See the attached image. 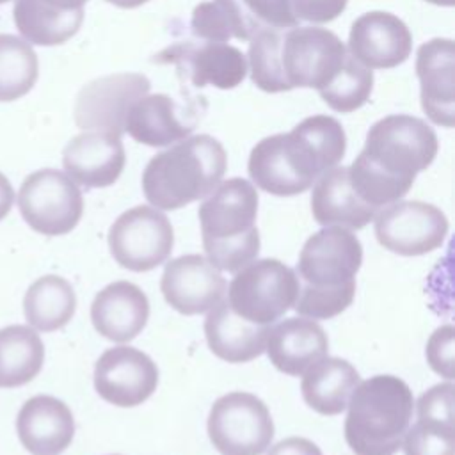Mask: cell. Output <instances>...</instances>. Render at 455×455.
<instances>
[{
  "label": "cell",
  "instance_id": "cell-37",
  "mask_svg": "<svg viewBox=\"0 0 455 455\" xmlns=\"http://www.w3.org/2000/svg\"><path fill=\"white\" fill-rule=\"evenodd\" d=\"M268 455H322V450L306 437H286L274 444Z\"/></svg>",
  "mask_w": 455,
  "mask_h": 455
},
{
  "label": "cell",
  "instance_id": "cell-41",
  "mask_svg": "<svg viewBox=\"0 0 455 455\" xmlns=\"http://www.w3.org/2000/svg\"><path fill=\"white\" fill-rule=\"evenodd\" d=\"M430 4H435V5H443V7H451L455 4V0H427Z\"/></svg>",
  "mask_w": 455,
  "mask_h": 455
},
{
  "label": "cell",
  "instance_id": "cell-8",
  "mask_svg": "<svg viewBox=\"0 0 455 455\" xmlns=\"http://www.w3.org/2000/svg\"><path fill=\"white\" fill-rule=\"evenodd\" d=\"M208 437L220 455H263L274 437V421L261 398L231 391L208 414Z\"/></svg>",
  "mask_w": 455,
  "mask_h": 455
},
{
  "label": "cell",
  "instance_id": "cell-35",
  "mask_svg": "<svg viewBox=\"0 0 455 455\" xmlns=\"http://www.w3.org/2000/svg\"><path fill=\"white\" fill-rule=\"evenodd\" d=\"M453 336L455 329L453 325H441L437 327L425 348V355L428 361V366L441 377L451 380L453 379V354H455V345H453Z\"/></svg>",
  "mask_w": 455,
  "mask_h": 455
},
{
  "label": "cell",
  "instance_id": "cell-3",
  "mask_svg": "<svg viewBox=\"0 0 455 455\" xmlns=\"http://www.w3.org/2000/svg\"><path fill=\"white\" fill-rule=\"evenodd\" d=\"M361 263L363 245L350 229L327 226L311 235L299 254L293 309L311 320H329L343 313L354 300Z\"/></svg>",
  "mask_w": 455,
  "mask_h": 455
},
{
  "label": "cell",
  "instance_id": "cell-1",
  "mask_svg": "<svg viewBox=\"0 0 455 455\" xmlns=\"http://www.w3.org/2000/svg\"><path fill=\"white\" fill-rule=\"evenodd\" d=\"M437 135L427 121L409 114L379 119L364 148L348 167L350 185L370 206L380 210L400 201L437 155Z\"/></svg>",
  "mask_w": 455,
  "mask_h": 455
},
{
  "label": "cell",
  "instance_id": "cell-7",
  "mask_svg": "<svg viewBox=\"0 0 455 455\" xmlns=\"http://www.w3.org/2000/svg\"><path fill=\"white\" fill-rule=\"evenodd\" d=\"M228 304L235 315L256 323L272 325L293 307L299 281L295 270L275 258L252 259L231 279Z\"/></svg>",
  "mask_w": 455,
  "mask_h": 455
},
{
  "label": "cell",
  "instance_id": "cell-27",
  "mask_svg": "<svg viewBox=\"0 0 455 455\" xmlns=\"http://www.w3.org/2000/svg\"><path fill=\"white\" fill-rule=\"evenodd\" d=\"M304 402L323 416L343 412L348 400L361 382L359 371L341 357H322L302 373Z\"/></svg>",
  "mask_w": 455,
  "mask_h": 455
},
{
  "label": "cell",
  "instance_id": "cell-6",
  "mask_svg": "<svg viewBox=\"0 0 455 455\" xmlns=\"http://www.w3.org/2000/svg\"><path fill=\"white\" fill-rule=\"evenodd\" d=\"M345 439L355 455H395L411 427L414 398L395 375L359 382L348 400Z\"/></svg>",
  "mask_w": 455,
  "mask_h": 455
},
{
  "label": "cell",
  "instance_id": "cell-21",
  "mask_svg": "<svg viewBox=\"0 0 455 455\" xmlns=\"http://www.w3.org/2000/svg\"><path fill=\"white\" fill-rule=\"evenodd\" d=\"M453 391L451 382H443L418 398V419L407 428L400 446L405 455H455Z\"/></svg>",
  "mask_w": 455,
  "mask_h": 455
},
{
  "label": "cell",
  "instance_id": "cell-38",
  "mask_svg": "<svg viewBox=\"0 0 455 455\" xmlns=\"http://www.w3.org/2000/svg\"><path fill=\"white\" fill-rule=\"evenodd\" d=\"M14 203V190L5 174L0 172V220L7 217Z\"/></svg>",
  "mask_w": 455,
  "mask_h": 455
},
{
  "label": "cell",
  "instance_id": "cell-11",
  "mask_svg": "<svg viewBox=\"0 0 455 455\" xmlns=\"http://www.w3.org/2000/svg\"><path fill=\"white\" fill-rule=\"evenodd\" d=\"M347 48L341 39L322 27L284 28L279 50L281 71L288 89L320 91L341 69Z\"/></svg>",
  "mask_w": 455,
  "mask_h": 455
},
{
  "label": "cell",
  "instance_id": "cell-36",
  "mask_svg": "<svg viewBox=\"0 0 455 455\" xmlns=\"http://www.w3.org/2000/svg\"><path fill=\"white\" fill-rule=\"evenodd\" d=\"M348 0H291L295 18L309 23H329L338 18Z\"/></svg>",
  "mask_w": 455,
  "mask_h": 455
},
{
  "label": "cell",
  "instance_id": "cell-19",
  "mask_svg": "<svg viewBox=\"0 0 455 455\" xmlns=\"http://www.w3.org/2000/svg\"><path fill=\"white\" fill-rule=\"evenodd\" d=\"M126 164V153L119 135L87 130L75 135L62 151L66 174L85 188L114 185Z\"/></svg>",
  "mask_w": 455,
  "mask_h": 455
},
{
  "label": "cell",
  "instance_id": "cell-33",
  "mask_svg": "<svg viewBox=\"0 0 455 455\" xmlns=\"http://www.w3.org/2000/svg\"><path fill=\"white\" fill-rule=\"evenodd\" d=\"M373 89V71L359 64L352 55L345 57L341 69L334 78L318 91L320 98L329 108L339 114H350L361 108L371 94Z\"/></svg>",
  "mask_w": 455,
  "mask_h": 455
},
{
  "label": "cell",
  "instance_id": "cell-23",
  "mask_svg": "<svg viewBox=\"0 0 455 455\" xmlns=\"http://www.w3.org/2000/svg\"><path fill=\"white\" fill-rule=\"evenodd\" d=\"M149 318L146 293L130 281H114L96 293L91 320L98 334L116 343L135 339Z\"/></svg>",
  "mask_w": 455,
  "mask_h": 455
},
{
  "label": "cell",
  "instance_id": "cell-22",
  "mask_svg": "<svg viewBox=\"0 0 455 455\" xmlns=\"http://www.w3.org/2000/svg\"><path fill=\"white\" fill-rule=\"evenodd\" d=\"M16 432L21 446L28 453L59 455L73 441V412L55 396L36 395L18 411Z\"/></svg>",
  "mask_w": 455,
  "mask_h": 455
},
{
  "label": "cell",
  "instance_id": "cell-10",
  "mask_svg": "<svg viewBox=\"0 0 455 455\" xmlns=\"http://www.w3.org/2000/svg\"><path fill=\"white\" fill-rule=\"evenodd\" d=\"M172 245V224L153 206L140 204L123 212L108 229L112 258L132 272H148L165 263Z\"/></svg>",
  "mask_w": 455,
  "mask_h": 455
},
{
  "label": "cell",
  "instance_id": "cell-28",
  "mask_svg": "<svg viewBox=\"0 0 455 455\" xmlns=\"http://www.w3.org/2000/svg\"><path fill=\"white\" fill-rule=\"evenodd\" d=\"M12 18L27 43L57 46L78 32L84 21V7L64 9L46 0H14Z\"/></svg>",
  "mask_w": 455,
  "mask_h": 455
},
{
  "label": "cell",
  "instance_id": "cell-4",
  "mask_svg": "<svg viewBox=\"0 0 455 455\" xmlns=\"http://www.w3.org/2000/svg\"><path fill=\"white\" fill-rule=\"evenodd\" d=\"M228 167L224 146L201 133L156 153L142 172V192L156 210H178L206 197Z\"/></svg>",
  "mask_w": 455,
  "mask_h": 455
},
{
  "label": "cell",
  "instance_id": "cell-30",
  "mask_svg": "<svg viewBox=\"0 0 455 455\" xmlns=\"http://www.w3.org/2000/svg\"><path fill=\"white\" fill-rule=\"evenodd\" d=\"M222 14L231 39L251 41L265 28H291L299 25L291 0H213Z\"/></svg>",
  "mask_w": 455,
  "mask_h": 455
},
{
  "label": "cell",
  "instance_id": "cell-34",
  "mask_svg": "<svg viewBox=\"0 0 455 455\" xmlns=\"http://www.w3.org/2000/svg\"><path fill=\"white\" fill-rule=\"evenodd\" d=\"M284 28H265L259 30L249 41V71L251 80L256 87L265 92H284L290 91L281 71L279 50Z\"/></svg>",
  "mask_w": 455,
  "mask_h": 455
},
{
  "label": "cell",
  "instance_id": "cell-32",
  "mask_svg": "<svg viewBox=\"0 0 455 455\" xmlns=\"http://www.w3.org/2000/svg\"><path fill=\"white\" fill-rule=\"evenodd\" d=\"M39 76L37 55L30 43L0 34V101H14L30 92Z\"/></svg>",
  "mask_w": 455,
  "mask_h": 455
},
{
  "label": "cell",
  "instance_id": "cell-31",
  "mask_svg": "<svg viewBox=\"0 0 455 455\" xmlns=\"http://www.w3.org/2000/svg\"><path fill=\"white\" fill-rule=\"evenodd\" d=\"M44 363V345L36 329L7 325L0 329V387H20L34 380Z\"/></svg>",
  "mask_w": 455,
  "mask_h": 455
},
{
  "label": "cell",
  "instance_id": "cell-26",
  "mask_svg": "<svg viewBox=\"0 0 455 455\" xmlns=\"http://www.w3.org/2000/svg\"><path fill=\"white\" fill-rule=\"evenodd\" d=\"M268 325L251 323L233 313L226 297L208 311L204 336L210 350L228 363H249L265 352Z\"/></svg>",
  "mask_w": 455,
  "mask_h": 455
},
{
  "label": "cell",
  "instance_id": "cell-42",
  "mask_svg": "<svg viewBox=\"0 0 455 455\" xmlns=\"http://www.w3.org/2000/svg\"><path fill=\"white\" fill-rule=\"evenodd\" d=\"M5 2H9V0H0V4H5Z\"/></svg>",
  "mask_w": 455,
  "mask_h": 455
},
{
  "label": "cell",
  "instance_id": "cell-13",
  "mask_svg": "<svg viewBox=\"0 0 455 455\" xmlns=\"http://www.w3.org/2000/svg\"><path fill=\"white\" fill-rule=\"evenodd\" d=\"M151 89L142 73H114L85 84L75 101V123L84 132L124 133V119L130 107Z\"/></svg>",
  "mask_w": 455,
  "mask_h": 455
},
{
  "label": "cell",
  "instance_id": "cell-18",
  "mask_svg": "<svg viewBox=\"0 0 455 455\" xmlns=\"http://www.w3.org/2000/svg\"><path fill=\"white\" fill-rule=\"evenodd\" d=\"M421 108L439 126L455 124V44L435 37L423 43L416 53Z\"/></svg>",
  "mask_w": 455,
  "mask_h": 455
},
{
  "label": "cell",
  "instance_id": "cell-39",
  "mask_svg": "<svg viewBox=\"0 0 455 455\" xmlns=\"http://www.w3.org/2000/svg\"><path fill=\"white\" fill-rule=\"evenodd\" d=\"M50 4H55L59 7H64V9H78V7H84V4L87 0H46Z\"/></svg>",
  "mask_w": 455,
  "mask_h": 455
},
{
  "label": "cell",
  "instance_id": "cell-12",
  "mask_svg": "<svg viewBox=\"0 0 455 455\" xmlns=\"http://www.w3.org/2000/svg\"><path fill=\"white\" fill-rule=\"evenodd\" d=\"M377 242L400 256H421L439 249L448 235V219L423 201H395L373 217Z\"/></svg>",
  "mask_w": 455,
  "mask_h": 455
},
{
  "label": "cell",
  "instance_id": "cell-15",
  "mask_svg": "<svg viewBox=\"0 0 455 455\" xmlns=\"http://www.w3.org/2000/svg\"><path fill=\"white\" fill-rule=\"evenodd\" d=\"M228 283L220 270L201 254L171 259L160 279L165 302L181 315L208 313L226 297Z\"/></svg>",
  "mask_w": 455,
  "mask_h": 455
},
{
  "label": "cell",
  "instance_id": "cell-14",
  "mask_svg": "<svg viewBox=\"0 0 455 455\" xmlns=\"http://www.w3.org/2000/svg\"><path fill=\"white\" fill-rule=\"evenodd\" d=\"M158 386V368L139 348L119 345L105 350L94 364L96 393L116 407H137Z\"/></svg>",
  "mask_w": 455,
  "mask_h": 455
},
{
  "label": "cell",
  "instance_id": "cell-5",
  "mask_svg": "<svg viewBox=\"0 0 455 455\" xmlns=\"http://www.w3.org/2000/svg\"><path fill=\"white\" fill-rule=\"evenodd\" d=\"M256 187L243 178L220 181L199 206L203 247L208 259L226 272H238L258 258L259 231Z\"/></svg>",
  "mask_w": 455,
  "mask_h": 455
},
{
  "label": "cell",
  "instance_id": "cell-17",
  "mask_svg": "<svg viewBox=\"0 0 455 455\" xmlns=\"http://www.w3.org/2000/svg\"><path fill=\"white\" fill-rule=\"evenodd\" d=\"M411 50V30L391 12H364L350 27L348 55L368 69L396 68L409 59Z\"/></svg>",
  "mask_w": 455,
  "mask_h": 455
},
{
  "label": "cell",
  "instance_id": "cell-24",
  "mask_svg": "<svg viewBox=\"0 0 455 455\" xmlns=\"http://www.w3.org/2000/svg\"><path fill=\"white\" fill-rule=\"evenodd\" d=\"M265 350L279 371L299 377L313 363L327 355L329 339L322 325L315 320L293 316L270 327Z\"/></svg>",
  "mask_w": 455,
  "mask_h": 455
},
{
  "label": "cell",
  "instance_id": "cell-20",
  "mask_svg": "<svg viewBox=\"0 0 455 455\" xmlns=\"http://www.w3.org/2000/svg\"><path fill=\"white\" fill-rule=\"evenodd\" d=\"M199 121L192 107L180 105L167 94H146L128 110L124 132L137 142L164 148L187 139Z\"/></svg>",
  "mask_w": 455,
  "mask_h": 455
},
{
  "label": "cell",
  "instance_id": "cell-40",
  "mask_svg": "<svg viewBox=\"0 0 455 455\" xmlns=\"http://www.w3.org/2000/svg\"><path fill=\"white\" fill-rule=\"evenodd\" d=\"M108 4L112 5H117L121 9H133V7H139L142 4H146L148 0H107Z\"/></svg>",
  "mask_w": 455,
  "mask_h": 455
},
{
  "label": "cell",
  "instance_id": "cell-16",
  "mask_svg": "<svg viewBox=\"0 0 455 455\" xmlns=\"http://www.w3.org/2000/svg\"><path fill=\"white\" fill-rule=\"evenodd\" d=\"M160 62H172L196 87L213 85L233 89L247 75L245 55L228 43L185 41L176 43L158 55Z\"/></svg>",
  "mask_w": 455,
  "mask_h": 455
},
{
  "label": "cell",
  "instance_id": "cell-9",
  "mask_svg": "<svg viewBox=\"0 0 455 455\" xmlns=\"http://www.w3.org/2000/svg\"><path fill=\"white\" fill-rule=\"evenodd\" d=\"M18 208L34 231L60 236L73 231L80 222L84 197L78 185L62 171L39 169L23 180Z\"/></svg>",
  "mask_w": 455,
  "mask_h": 455
},
{
  "label": "cell",
  "instance_id": "cell-25",
  "mask_svg": "<svg viewBox=\"0 0 455 455\" xmlns=\"http://www.w3.org/2000/svg\"><path fill=\"white\" fill-rule=\"evenodd\" d=\"M377 212L379 210L366 204L352 188L348 167L336 165L325 171L313 185L311 213L323 228L339 226L363 229L373 220Z\"/></svg>",
  "mask_w": 455,
  "mask_h": 455
},
{
  "label": "cell",
  "instance_id": "cell-2",
  "mask_svg": "<svg viewBox=\"0 0 455 455\" xmlns=\"http://www.w3.org/2000/svg\"><path fill=\"white\" fill-rule=\"evenodd\" d=\"M347 151L341 123L331 116L302 119L291 132L261 139L249 155L247 171L261 190L290 197L306 192Z\"/></svg>",
  "mask_w": 455,
  "mask_h": 455
},
{
  "label": "cell",
  "instance_id": "cell-29",
  "mask_svg": "<svg viewBox=\"0 0 455 455\" xmlns=\"http://www.w3.org/2000/svg\"><path fill=\"white\" fill-rule=\"evenodd\" d=\"M76 311V295L69 281L60 275L36 279L23 297V315L28 325L41 332H53L69 323Z\"/></svg>",
  "mask_w": 455,
  "mask_h": 455
}]
</instances>
